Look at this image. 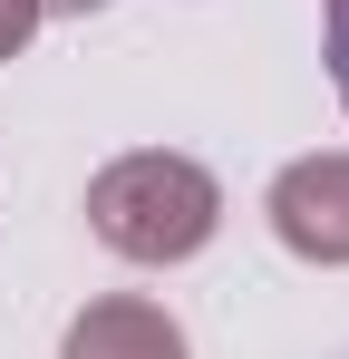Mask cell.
Returning <instances> with one entry per match:
<instances>
[{"label": "cell", "instance_id": "1", "mask_svg": "<svg viewBox=\"0 0 349 359\" xmlns=\"http://www.w3.org/2000/svg\"><path fill=\"white\" fill-rule=\"evenodd\" d=\"M224 224V184L174 146H136L88 175V233L116 262H194Z\"/></svg>", "mask_w": 349, "mask_h": 359}, {"label": "cell", "instance_id": "2", "mask_svg": "<svg viewBox=\"0 0 349 359\" xmlns=\"http://www.w3.org/2000/svg\"><path fill=\"white\" fill-rule=\"evenodd\" d=\"M262 214H272L282 252H301V262H349V156H301V165H282L272 194H262Z\"/></svg>", "mask_w": 349, "mask_h": 359}, {"label": "cell", "instance_id": "3", "mask_svg": "<svg viewBox=\"0 0 349 359\" xmlns=\"http://www.w3.org/2000/svg\"><path fill=\"white\" fill-rule=\"evenodd\" d=\"M58 359H194V350H184V330H174V311H165V301L107 292V301H88V311L68 320Z\"/></svg>", "mask_w": 349, "mask_h": 359}, {"label": "cell", "instance_id": "4", "mask_svg": "<svg viewBox=\"0 0 349 359\" xmlns=\"http://www.w3.org/2000/svg\"><path fill=\"white\" fill-rule=\"evenodd\" d=\"M320 59H330V88L349 107V0H320Z\"/></svg>", "mask_w": 349, "mask_h": 359}, {"label": "cell", "instance_id": "5", "mask_svg": "<svg viewBox=\"0 0 349 359\" xmlns=\"http://www.w3.org/2000/svg\"><path fill=\"white\" fill-rule=\"evenodd\" d=\"M39 20H49V10H39V0H0V59H20V49H29V29H39Z\"/></svg>", "mask_w": 349, "mask_h": 359}, {"label": "cell", "instance_id": "6", "mask_svg": "<svg viewBox=\"0 0 349 359\" xmlns=\"http://www.w3.org/2000/svg\"><path fill=\"white\" fill-rule=\"evenodd\" d=\"M49 20H88V10H107V0H39Z\"/></svg>", "mask_w": 349, "mask_h": 359}]
</instances>
